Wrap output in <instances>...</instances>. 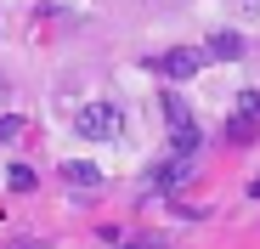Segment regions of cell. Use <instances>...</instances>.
Instances as JSON below:
<instances>
[{"instance_id": "6da1fadb", "label": "cell", "mask_w": 260, "mask_h": 249, "mask_svg": "<svg viewBox=\"0 0 260 249\" xmlns=\"http://www.w3.org/2000/svg\"><path fill=\"white\" fill-rule=\"evenodd\" d=\"M74 131H79L85 142H119V136H124V108H119V102H85V108L74 113Z\"/></svg>"}, {"instance_id": "7a4b0ae2", "label": "cell", "mask_w": 260, "mask_h": 249, "mask_svg": "<svg viewBox=\"0 0 260 249\" xmlns=\"http://www.w3.org/2000/svg\"><path fill=\"white\" fill-rule=\"evenodd\" d=\"M260 136V91H243L232 102V119H226V142L232 147H249Z\"/></svg>"}, {"instance_id": "3957f363", "label": "cell", "mask_w": 260, "mask_h": 249, "mask_svg": "<svg viewBox=\"0 0 260 249\" xmlns=\"http://www.w3.org/2000/svg\"><path fill=\"white\" fill-rule=\"evenodd\" d=\"M198 68H204V51H192V46H176V51L158 57V74L164 79H192Z\"/></svg>"}, {"instance_id": "277c9868", "label": "cell", "mask_w": 260, "mask_h": 249, "mask_svg": "<svg viewBox=\"0 0 260 249\" xmlns=\"http://www.w3.org/2000/svg\"><path fill=\"white\" fill-rule=\"evenodd\" d=\"M62 181L68 187H102L108 176H102V164H91V159H68L62 164Z\"/></svg>"}, {"instance_id": "5b68a950", "label": "cell", "mask_w": 260, "mask_h": 249, "mask_svg": "<svg viewBox=\"0 0 260 249\" xmlns=\"http://www.w3.org/2000/svg\"><path fill=\"white\" fill-rule=\"evenodd\" d=\"M209 57H215V63H238V57H243V40L226 34V28H221V34H209Z\"/></svg>"}, {"instance_id": "8992f818", "label": "cell", "mask_w": 260, "mask_h": 249, "mask_svg": "<svg viewBox=\"0 0 260 249\" xmlns=\"http://www.w3.org/2000/svg\"><path fill=\"white\" fill-rule=\"evenodd\" d=\"M164 113H170V124H176V131H198V119H192V108L176 97V91H170L164 97Z\"/></svg>"}, {"instance_id": "52a82bcc", "label": "cell", "mask_w": 260, "mask_h": 249, "mask_svg": "<svg viewBox=\"0 0 260 249\" xmlns=\"http://www.w3.org/2000/svg\"><path fill=\"white\" fill-rule=\"evenodd\" d=\"M6 187H12V193H34V170H28V164H12V170H6Z\"/></svg>"}, {"instance_id": "ba28073f", "label": "cell", "mask_w": 260, "mask_h": 249, "mask_svg": "<svg viewBox=\"0 0 260 249\" xmlns=\"http://www.w3.org/2000/svg\"><path fill=\"white\" fill-rule=\"evenodd\" d=\"M17 136H23V119H17V113H0V147L17 142Z\"/></svg>"}, {"instance_id": "9c48e42d", "label": "cell", "mask_w": 260, "mask_h": 249, "mask_svg": "<svg viewBox=\"0 0 260 249\" xmlns=\"http://www.w3.org/2000/svg\"><path fill=\"white\" fill-rule=\"evenodd\" d=\"M6 97H12V91H6V79H0V102H6Z\"/></svg>"}]
</instances>
